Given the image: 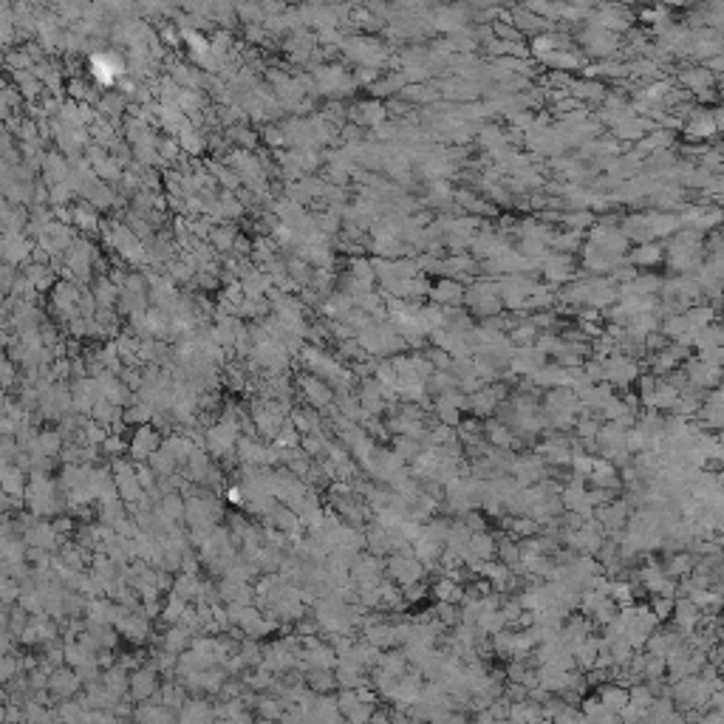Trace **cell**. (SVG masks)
I'll use <instances>...</instances> for the list:
<instances>
[{
    "label": "cell",
    "mask_w": 724,
    "mask_h": 724,
    "mask_svg": "<svg viewBox=\"0 0 724 724\" xmlns=\"http://www.w3.org/2000/svg\"><path fill=\"white\" fill-rule=\"evenodd\" d=\"M161 690L159 685V671L153 665H142L131 673V696L136 702H148V699H156Z\"/></svg>",
    "instance_id": "1"
},
{
    "label": "cell",
    "mask_w": 724,
    "mask_h": 724,
    "mask_svg": "<svg viewBox=\"0 0 724 724\" xmlns=\"http://www.w3.org/2000/svg\"><path fill=\"white\" fill-rule=\"evenodd\" d=\"M23 538H26V544H29L31 549H46V552L60 549V532H57V526L49 524V521H43V518H37L34 524H29V526L23 529Z\"/></svg>",
    "instance_id": "2"
},
{
    "label": "cell",
    "mask_w": 724,
    "mask_h": 724,
    "mask_svg": "<svg viewBox=\"0 0 724 724\" xmlns=\"http://www.w3.org/2000/svg\"><path fill=\"white\" fill-rule=\"evenodd\" d=\"M116 628H119V634H125L131 643H136V645H142L145 640H151V617L142 611V606H139V608L125 611V614L119 617Z\"/></svg>",
    "instance_id": "3"
},
{
    "label": "cell",
    "mask_w": 724,
    "mask_h": 724,
    "mask_svg": "<svg viewBox=\"0 0 724 724\" xmlns=\"http://www.w3.org/2000/svg\"><path fill=\"white\" fill-rule=\"evenodd\" d=\"M388 574L399 586H410L422 577V561L413 552H394V558L388 561Z\"/></svg>",
    "instance_id": "4"
},
{
    "label": "cell",
    "mask_w": 724,
    "mask_h": 724,
    "mask_svg": "<svg viewBox=\"0 0 724 724\" xmlns=\"http://www.w3.org/2000/svg\"><path fill=\"white\" fill-rule=\"evenodd\" d=\"M300 391H303V397H306V402L312 404V407H328V404H334V391L325 385V379L317 377V374H303L300 379Z\"/></svg>",
    "instance_id": "5"
},
{
    "label": "cell",
    "mask_w": 724,
    "mask_h": 724,
    "mask_svg": "<svg viewBox=\"0 0 724 724\" xmlns=\"http://www.w3.org/2000/svg\"><path fill=\"white\" fill-rule=\"evenodd\" d=\"M303 360H306L309 374H317V377H322L325 382H334V379L342 374V362L331 360L328 354H322V351H317V348H306V351H303Z\"/></svg>",
    "instance_id": "6"
},
{
    "label": "cell",
    "mask_w": 724,
    "mask_h": 724,
    "mask_svg": "<svg viewBox=\"0 0 724 724\" xmlns=\"http://www.w3.org/2000/svg\"><path fill=\"white\" fill-rule=\"evenodd\" d=\"M159 447H161L159 433H156L151 424H139L136 433H133V439H131V456H133L136 462H148Z\"/></svg>",
    "instance_id": "7"
},
{
    "label": "cell",
    "mask_w": 724,
    "mask_h": 724,
    "mask_svg": "<svg viewBox=\"0 0 724 724\" xmlns=\"http://www.w3.org/2000/svg\"><path fill=\"white\" fill-rule=\"evenodd\" d=\"M82 679L77 676V671L74 668H54L51 671V679H49V690L54 693V699H68V696H74L77 690H80Z\"/></svg>",
    "instance_id": "8"
},
{
    "label": "cell",
    "mask_w": 724,
    "mask_h": 724,
    "mask_svg": "<svg viewBox=\"0 0 724 724\" xmlns=\"http://www.w3.org/2000/svg\"><path fill=\"white\" fill-rule=\"evenodd\" d=\"M26 467H20L17 462H6V467H3V489L9 492V495H17V498H23L26 495Z\"/></svg>",
    "instance_id": "9"
},
{
    "label": "cell",
    "mask_w": 724,
    "mask_h": 724,
    "mask_svg": "<svg viewBox=\"0 0 724 724\" xmlns=\"http://www.w3.org/2000/svg\"><path fill=\"white\" fill-rule=\"evenodd\" d=\"M190 645H193V631L184 628L181 623H173V626L167 628V634L161 637V648H167V651H173V653H184Z\"/></svg>",
    "instance_id": "10"
},
{
    "label": "cell",
    "mask_w": 724,
    "mask_h": 724,
    "mask_svg": "<svg viewBox=\"0 0 724 724\" xmlns=\"http://www.w3.org/2000/svg\"><path fill=\"white\" fill-rule=\"evenodd\" d=\"M498 399H501V388H486V391H476L467 399V407L479 416H489L492 407H498Z\"/></svg>",
    "instance_id": "11"
},
{
    "label": "cell",
    "mask_w": 724,
    "mask_h": 724,
    "mask_svg": "<svg viewBox=\"0 0 724 724\" xmlns=\"http://www.w3.org/2000/svg\"><path fill=\"white\" fill-rule=\"evenodd\" d=\"M637 365L628 360H608L606 362V379H611L614 385H626L628 379H634Z\"/></svg>",
    "instance_id": "12"
},
{
    "label": "cell",
    "mask_w": 724,
    "mask_h": 724,
    "mask_svg": "<svg viewBox=\"0 0 724 724\" xmlns=\"http://www.w3.org/2000/svg\"><path fill=\"white\" fill-rule=\"evenodd\" d=\"M309 688L315 693H331L340 688V682L331 676V668H309Z\"/></svg>",
    "instance_id": "13"
},
{
    "label": "cell",
    "mask_w": 724,
    "mask_h": 724,
    "mask_svg": "<svg viewBox=\"0 0 724 724\" xmlns=\"http://www.w3.org/2000/svg\"><path fill=\"white\" fill-rule=\"evenodd\" d=\"M148 464H151V467L159 473V479H167V476H173V473H175V467H178V459H175V456H173V453H170V450L161 444L159 450H156V453L148 459Z\"/></svg>",
    "instance_id": "14"
},
{
    "label": "cell",
    "mask_w": 724,
    "mask_h": 724,
    "mask_svg": "<svg viewBox=\"0 0 724 724\" xmlns=\"http://www.w3.org/2000/svg\"><path fill=\"white\" fill-rule=\"evenodd\" d=\"M91 66H93L91 71H93V74H96L102 82H113L119 74H122V60H119V57H105V60H102V57H96Z\"/></svg>",
    "instance_id": "15"
},
{
    "label": "cell",
    "mask_w": 724,
    "mask_h": 724,
    "mask_svg": "<svg viewBox=\"0 0 724 724\" xmlns=\"http://www.w3.org/2000/svg\"><path fill=\"white\" fill-rule=\"evenodd\" d=\"M187 603H190V600H184V597H181V594H175V591H173V594H170V597H167V603H164V608H161V620H164V623H167V626H173V623H178V620H181V617H184V611H187V608H190V606H187Z\"/></svg>",
    "instance_id": "16"
},
{
    "label": "cell",
    "mask_w": 724,
    "mask_h": 724,
    "mask_svg": "<svg viewBox=\"0 0 724 724\" xmlns=\"http://www.w3.org/2000/svg\"><path fill=\"white\" fill-rule=\"evenodd\" d=\"M600 702H603L608 710H611V708H614V710H626V705L631 702V693H626L623 688H606L603 696H600Z\"/></svg>",
    "instance_id": "17"
},
{
    "label": "cell",
    "mask_w": 724,
    "mask_h": 724,
    "mask_svg": "<svg viewBox=\"0 0 724 724\" xmlns=\"http://www.w3.org/2000/svg\"><path fill=\"white\" fill-rule=\"evenodd\" d=\"M436 597L444 600V603H459V600L464 597V591H462L459 583H453V577H444V580H439V586H436Z\"/></svg>",
    "instance_id": "18"
},
{
    "label": "cell",
    "mask_w": 724,
    "mask_h": 724,
    "mask_svg": "<svg viewBox=\"0 0 724 724\" xmlns=\"http://www.w3.org/2000/svg\"><path fill=\"white\" fill-rule=\"evenodd\" d=\"M402 462H416L419 456H422V444H419V439H413V436H404L399 439V444H397V450H394Z\"/></svg>",
    "instance_id": "19"
},
{
    "label": "cell",
    "mask_w": 724,
    "mask_h": 724,
    "mask_svg": "<svg viewBox=\"0 0 724 724\" xmlns=\"http://www.w3.org/2000/svg\"><path fill=\"white\" fill-rule=\"evenodd\" d=\"M102 450H105L108 456H116V459H119L122 453H131V442H125V439H122V436L113 430V436L108 433V439L102 442Z\"/></svg>",
    "instance_id": "20"
},
{
    "label": "cell",
    "mask_w": 724,
    "mask_h": 724,
    "mask_svg": "<svg viewBox=\"0 0 724 724\" xmlns=\"http://www.w3.org/2000/svg\"><path fill=\"white\" fill-rule=\"evenodd\" d=\"M489 442H492V444L506 447V444L512 442V433H509L504 424H495V422H492V424H489Z\"/></svg>",
    "instance_id": "21"
},
{
    "label": "cell",
    "mask_w": 724,
    "mask_h": 724,
    "mask_svg": "<svg viewBox=\"0 0 724 724\" xmlns=\"http://www.w3.org/2000/svg\"><path fill=\"white\" fill-rule=\"evenodd\" d=\"M509 529L515 535H535L538 532V524H532L529 518H518V521H509Z\"/></svg>",
    "instance_id": "22"
},
{
    "label": "cell",
    "mask_w": 724,
    "mask_h": 724,
    "mask_svg": "<svg viewBox=\"0 0 724 724\" xmlns=\"http://www.w3.org/2000/svg\"><path fill=\"white\" fill-rule=\"evenodd\" d=\"M280 705H283V699H266V696L258 702L263 716H280Z\"/></svg>",
    "instance_id": "23"
},
{
    "label": "cell",
    "mask_w": 724,
    "mask_h": 724,
    "mask_svg": "<svg viewBox=\"0 0 724 724\" xmlns=\"http://www.w3.org/2000/svg\"><path fill=\"white\" fill-rule=\"evenodd\" d=\"M668 571H671V574H688V571H690V558H688V555H682V558H673Z\"/></svg>",
    "instance_id": "24"
},
{
    "label": "cell",
    "mask_w": 724,
    "mask_h": 724,
    "mask_svg": "<svg viewBox=\"0 0 724 724\" xmlns=\"http://www.w3.org/2000/svg\"><path fill=\"white\" fill-rule=\"evenodd\" d=\"M3 385H6V388L14 385V360H6V362H3Z\"/></svg>",
    "instance_id": "25"
},
{
    "label": "cell",
    "mask_w": 724,
    "mask_h": 724,
    "mask_svg": "<svg viewBox=\"0 0 724 724\" xmlns=\"http://www.w3.org/2000/svg\"><path fill=\"white\" fill-rule=\"evenodd\" d=\"M54 526H57V532L63 535V532H71V529H74V521H71L68 515H63V518H57V524H54Z\"/></svg>",
    "instance_id": "26"
}]
</instances>
